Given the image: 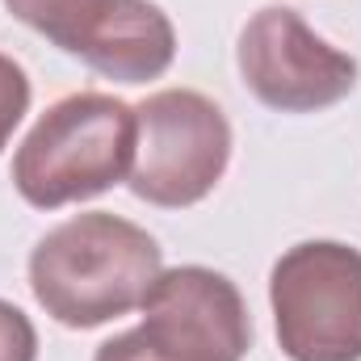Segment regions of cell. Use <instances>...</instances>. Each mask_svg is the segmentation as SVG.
Instances as JSON below:
<instances>
[{"label": "cell", "mask_w": 361, "mask_h": 361, "mask_svg": "<svg viewBox=\"0 0 361 361\" xmlns=\"http://www.w3.org/2000/svg\"><path fill=\"white\" fill-rule=\"evenodd\" d=\"M160 273L164 252L156 235L109 210L72 214L30 252V290L38 307L76 332L143 307Z\"/></svg>", "instance_id": "6da1fadb"}, {"label": "cell", "mask_w": 361, "mask_h": 361, "mask_svg": "<svg viewBox=\"0 0 361 361\" xmlns=\"http://www.w3.org/2000/svg\"><path fill=\"white\" fill-rule=\"evenodd\" d=\"M135 105L114 92L59 97L13 152V189L34 210L89 202L122 185L135 164Z\"/></svg>", "instance_id": "7a4b0ae2"}, {"label": "cell", "mask_w": 361, "mask_h": 361, "mask_svg": "<svg viewBox=\"0 0 361 361\" xmlns=\"http://www.w3.org/2000/svg\"><path fill=\"white\" fill-rule=\"evenodd\" d=\"M252 315L240 286L206 265H177L156 277L143 319L97 345L92 361H244Z\"/></svg>", "instance_id": "3957f363"}, {"label": "cell", "mask_w": 361, "mask_h": 361, "mask_svg": "<svg viewBox=\"0 0 361 361\" xmlns=\"http://www.w3.org/2000/svg\"><path fill=\"white\" fill-rule=\"evenodd\" d=\"M277 345L290 361H361V252L307 240L269 273Z\"/></svg>", "instance_id": "277c9868"}, {"label": "cell", "mask_w": 361, "mask_h": 361, "mask_svg": "<svg viewBox=\"0 0 361 361\" xmlns=\"http://www.w3.org/2000/svg\"><path fill=\"white\" fill-rule=\"evenodd\" d=\"M139 139L130 193L160 210H185L214 193L231 164V122L197 89H160L135 105Z\"/></svg>", "instance_id": "5b68a950"}, {"label": "cell", "mask_w": 361, "mask_h": 361, "mask_svg": "<svg viewBox=\"0 0 361 361\" xmlns=\"http://www.w3.org/2000/svg\"><path fill=\"white\" fill-rule=\"evenodd\" d=\"M4 13L63 55L118 85L160 80L177 59V30L152 0H0Z\"/></svg>", "instance_id": "8992f818"}, {"label": "cell", "mask_w": 361, "mask_h": 361, "mask_svg": "<svg viewBox=\"0 0 361 361\" xmlns=\"http://www.w3.org/2000/svg\"><path fill=\"white\" fill-rule=\"evenodd\" d=\"M235 63L248 92L277 114H319L357 89V59L319 38L286 4L248 17Z\"/></svg>", "instance_id": "52a82bcc"}, {"label": "cell", "mask_w": 361, "mask_h": 361, "mask_svg": "<svg viewBox=\"0 0 361 361\" xmlns=\"http://www.w3.org/2000/svg\"><path fill=\"white\" fill-rule=\"evenodd\" d=\"M25 114H30V76L13 55L0 51V152L8 147Z\"/></svg>", "instance_id": "ba28073f"}, {"label": "cell", "mask_w": 361, "mask_h": 361, "mask_svg": "<svg viewBox=\"0 0 361 361\" xmlns=\"http://www.w3.org/2000/svg\"><path fill=\"white\" fill-rule=\"evenodd\" d=\"M0 361H38V332L30 315L0 298Z\"/></svg>", "instance_id": "9c48e42d"}]
</instances>
